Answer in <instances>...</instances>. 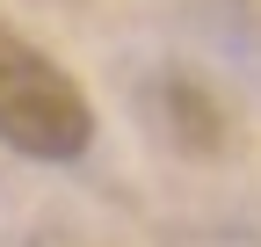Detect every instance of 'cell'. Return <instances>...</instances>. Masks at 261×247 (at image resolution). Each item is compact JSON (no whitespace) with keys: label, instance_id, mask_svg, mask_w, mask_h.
<instances>
[{"label":"cell","instance_id":"7a4b0ae2","mask_svg":"<svg viewBox=\"0 0 261 247\" xmlns=\"http://www.w3.org/2000/svg\"><path fill=\"white\" fill-rule=\"evenodd\" d=\"M160 95H167V124H174V138H181L189 153H218V138H225V116H218V102L203 95V87L174 73L167 87H160Z\"/></svg>","mask_w":261,"mask_h":247},{"label":"cell","instance_id":"6da1fadb","mask_svg":"<svg viewBox=\"0 0 261 247\" xmlns=\"http://www.w3.org/2000/svg\"><path fill=\"white\" fill-rule=\"evenodd\" d=\"M0 145L22 160L65 167L94 145V102L44 44L0 22Z\"/></svg>","mask_w":261,"mask_h":247}]
</instances>
